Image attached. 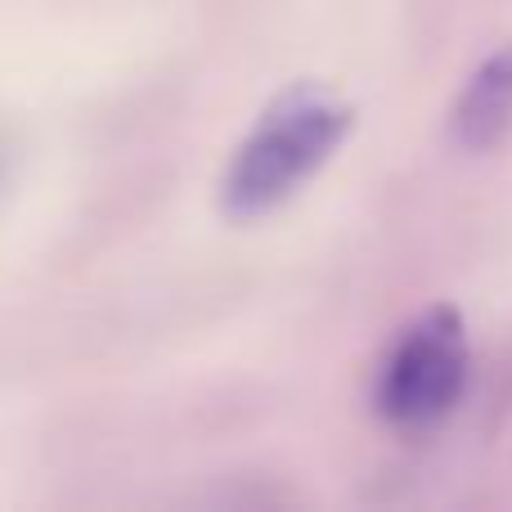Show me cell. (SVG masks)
Masks as SVG:
<instances>
[{
    "label": "cell",
    "mask_w": 512,
    "mask_h": 512,
    "mask_svg": "<svg viewBox=\"0 0 512 512\" xmlns=\"http://www.w3.org/2000/svg\"><path fill=\"white\" fill-rule=\"evenodd\" d=\"M351 126L355 108L342 104L333 90L310 81L283 90L234 149L221 180V212L230 221H256L283 207L310 176L324 171Z\"/></svg>",
    "instance_id": "6da1fadb"
},
{
    "label": "cell",
    "mask_w": 512,
    "mask_h": 512,
    "mask_svg": "<svg viewBox=\"0 0 512 512\" xmlns=\"http://www.w3.org/2000/svg\"><path fill=\"white\" fill-rule=\"evenodd\" d=\"M468 364L463 315L454 306H432L387 351L373 382V409L396 432H432L463 400Z\"/></svg>",
    "instance_id": "7a4b0ae2"
},
{
    "label": "cell",
    "mask_w": 512,
    "mask_h": 512,
    "mask_svg": "<svg viewBox=\"0 0 512 512\" xmlns=\"http://www.w3.org/2000/svg\"><path fill=\"white\" fill-rule=\"evenodd\" d=\"M512 131V45L495 50L477 72L468 77V86L459 90L450 108V135L459 149L486 153Z\"/></svg>",
    "instance_id": "3957f363"
}]
</instances>
